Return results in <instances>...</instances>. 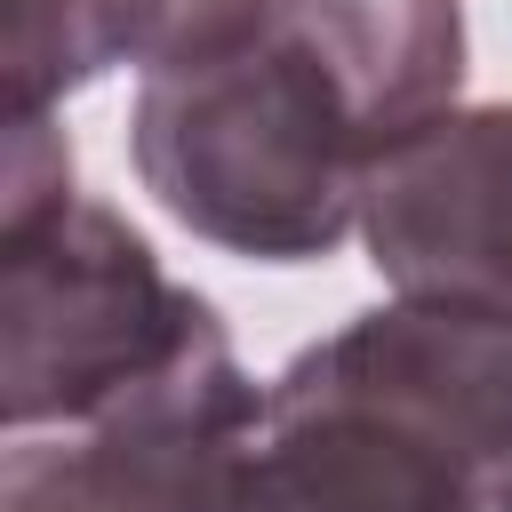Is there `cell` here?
Instances as JSON below:
<instances>
[{
    "mask_svg": "<svg viewBox=\"0 0 512 512\" xmlns=\"http://www.w3.org/2000/svg\"><path fill=\"white\" fill-rule=\"evenodd\" d=\"M240 512H480V488L408 416L280 368Z\"/></svg>",
    "mask_w": 512,
    "mask_h": 512,
    "instance_id": "6",
    "label": "cell"
},
{
    "mask_svg": "<svg viewBox=\"0 0 512 512\" xmlns=\"http://www.w3.org/2000/svg\"><path fill=\"white\" fill-rule=\"evenodd\" d=\"M144 48H152V0H8L0 32L8 112H56L112 64H144Z\"/></svg>",
    "mask_w": 512,
    "mask_h": 512,
    "instance_id": "8",
    "label": "cell"
},
{
    "mask_svg": "<svg viewBox=\"0 0 512 512\" xmlns=\"http://www.w3.org/2000/svg\"><path fill=\"white\" fill-rule=\"evenodd\" d=\"M128 152L144 192L224 256L312 264L360 232L368 136L288 24L232 56L144 72Z\"/></svg>",
    "mask_w": 512,
    "mask_h": 512,
    "instance_id": "1",
    "label": "cell"
},
{
    "mask_svg": "<svg viewBox=\"0 0 512 512\" xmlns=\"http://www.w3.org/2000/svg\"><path fill=\"white\" fill-rule=\"evenodd\" d=\"M296 16V0H152V48L144 72H176V64H208L232 56L264 32H280Z\"/></svg>",
    "mask_w": 512,
    "mask_h": 512,
    "instance_id": "9",
    "label": "cell"
},
{
    "mask_svg": "<svg viewBox=\"0 0 512 512\" xmlns=\"http://www.w3.org/2000/svg\"><path fill=\"white\" fill-rule=\"evenodd\" d=\"M288 32L328 64L368 152L464 104V0H296Z\"/></svg>",
    "mask_w": 512,
    "mask_h": 512,
    "instance_id": "7",
    "label": "cell"
},
{
    "mask_svg": "<svg viewBox=\"0 0 512 512\" xmlns=\"http://www.w3.org/2000/svg\"><path fill=\"white\" fill-rule=\"evenodd\" d=\"M224 312L168 280L152 240L104 208L64 200L32 224H0V424H96L104 408L192 360Z\"/></svg>",
    "mask_w": 512,
    "mask_h": 512,
    "instance_id": "2",
    "label": "cell"
},
{
    "mask_svg": "<svg viewBox=\"0 0 512 512\" xmlns=\"http://www.w3.org/2000/svg\"><path fill=\"white\" fill-rule=\"evenodd\" d=\"M72 192V144L48 112H8V160H0V224H32Z\"/></svg>",
    "mask_w": 512,
    "mask_h": 512,
    "instance_id": "10",
    "label": "cell"
},
{
    "mask_svg": "<svg viewBox=\"0 0 512 512\" xmlns=\"http://www.w3.org/2000/svg\"><path fill=\"white\" fill-rule=\"evenodd\" d=\"M256 440L264 392L216 328L96 424H64L56 440L8 432L0 512H240Z\"/></svg>",
    "mask_w": 512,
    "mask_h": 512,
    "instance_id": "3",
    "label": "cell"
},
{
    "mask_svg": "<svg viewBox=\"0 0 512 512\" xmlns=\"http://www.w3.org/2000/svg\"><path fill=\"white\" fill-rule=\"evenodd\" d=\"M360 240L392 296L512 320V104H448L376 144Z\"/></svg>",
    "mask_w": 512,
    "mask_h": 512,
    "instance_id": "4",
    "label": "cell"
},
{
    "mask_svg": "<svg viewBox=\"0 0 512 512\" xmlns=\"http://www.w3.org/2000/svg\"><path fill=\"white\" fill-rule=\"evenodd\" d=\"M288 368L408 416L472 472L480 512H512V320L392 296L304 344Z\"/></svg>",
    "mask_w": 512,
    "mask_h": 512,
    "instance_id": "5",
    "label": "cell"
}]
</instances>
